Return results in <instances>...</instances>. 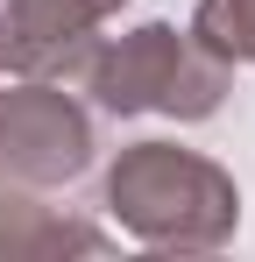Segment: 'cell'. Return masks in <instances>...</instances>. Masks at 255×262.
Instances as JSON below:
<instances>
[{
    "mask_svg": "<svg viewBox=\"0 0 255 262\" xmlns=\"http://www.w3.org/2000/svg\"><path fill=\"white\" fill-rule=\"evenodd\" d=\"M107 213L121 234L163 255H213L241 227V191L199 149L177 142H128L107 170Z\"/></svg>",
    "mask_w": 255,
    "mask_h": 262,
    "instance_id": "1",
    "label": "cell"
},
{
    "mask_svg": "<svg viewBox=\"0 0 255 262\" xmlns=\"http://www.w3.org/2000/svg\"><path fill=\"white\" fill-rule=\"evenodd\" d=\"M234 85V64H220L213 50L192 43V29L177 21H142L121 43L99 36V57L85 71L78 99H92L99 114H170V121H213L220 99Z\"/></svg>",
    "mask_w": 255,
    "mask_h": 262,
    "instance_id": "2",
    "label": "cell"
},
{
    "mask_svg": "<svg viewBox=\"0 0 255 262\" xmlns=\"http://www.w3.org/2000/svg\"><path fill=\"white\" fill-rule=\"evenodd\" d=\"M92 149H99V135L71 85H57V78L0 85V184H29V191L71 184L92 170Z\"/></svg>",
    "mask_w": 255,
    "mask_h": 262,
    "instance_id": "3",
    "label": "cell"
},
{
    "mask_svg": "<svg viewBox=\"0 0 255 262\" xmlns=\"http://www.w3.org/2000/svg\"><path fill=\"white\" fill-rule=\"evenodd\" d=\"M128 0H0V71L42 78L78 36H92Z\"/></svg>",
    "mask_w": 255,
    "mask_h": 262,
    "instance_id": "4",
    "label": "cell"
},
{
    "mask_svg": "<svg viewBox=\"0 0 255 262\" xmlns=\"http://www.w3.org/2000/svg\"><path fill=\"white\" fill-rule=\"evenodd\" d=\"M107 234L92 220H71L42 206L29 184H0V262H42V255H99Z\"/></svg>",
    "mask_w": 255,
    "mask_h": 262,
    "instance_id": "5",
    "label": "cell"
},
{
    "mask_svg": "<svg viewBox=\"0 0 255 262\" xmlns=\"http://www.w3.org/2000/svg\"><path fill=\"white\" fill-rule=\"evenodd\" d=\"M192 43L213 50L220 64H255V0H199Z\"/></svg>",
    "mask_w": 255,
    "mask_h": 262,
    "instance_id": "6",
    "label": "cell"
}]
</instances>
